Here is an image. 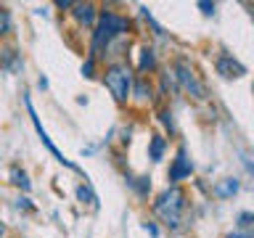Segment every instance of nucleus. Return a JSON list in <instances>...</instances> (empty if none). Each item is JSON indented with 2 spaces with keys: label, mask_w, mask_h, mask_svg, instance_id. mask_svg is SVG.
<instances>
[{
  "label": "nucleus",
  "mask_w": 254,
  "mask_h": 238,
  "mask_svg": "<svg viewBox=\"0 0 254 238\" xmlns=\"http://www.w3.org/2000/svg\"><path fill=\"white\" fill-rule=\"evenodd\" d=\"M11 182H13V185H19V188H24V190H29V180H27V175H24L19 167H13V170H11Z\"/></svg>",
  "instance_id": "nucleus-12"
},
{
  "label": "nucleus",
  "mask_w": 254,
  "mask_h": 238,
  "mask_svg": "<svg viewBox=\"0 0 254 238\" xmlns=\"http://www.w3.org/2000/svg\"><path fill=\"white\" fill-rule=\"evenodd\" d=\"M77 196L82 198V201H87L90 206H98V204H95V196H93V193H90V190H87L85 185H79V188H77Z\"/></svg>",
  "instance_id": "nucleus-16"
},
{
  "label": "nucleus",
  "mask_w": 254,
  "mask_h": 238,
  "mask_svg": "<svg viewBox=\"0 0 254 238\" xmlns=\"http://www.w3.org/2000/svg\"><path fill=\"white\" fill-rule=\"evenodd\" d=\"M146 230L151 236H159V230H156V225H151V222H146Z\"/></svg>",
  "instance_id": "nucleus-20"
},
{
  "label": "nucleus",
  "mask_w": 254,
  "mask_h": 238,
  "mask_svg": "<svg viewBox=\"0 0 254 238\" xmlns=\"http://www.w3.org/2000/svg\"><path fill=\"white\" fill-rule=\"evenodd\" d=\"M162 154H164V138H162V135H151V159L159 162Z\"/></svg>",
  "instance_id": "nucleus-11"
},
{
  "label": "nucleus",
  "mask_w": 254,
  "mask_h": 238,
  "mask_svg": "<svg viewBox=\"0 0 254 238\" xmlns=\"http://www.w3.org/2000/svg\"><path fill=\"white\" fill-rule=\"evenodd\" d=\"M225 238H252V236H246V233H230V236H225Z\"/></svg>",
  "instance_id": "nucleus-21"
},
{
  "label": "nucleus",
  "mask_w": 254,
  "mask_h": 238,
  "mask_svg": "<svg viewBox=\"0 0 254 238\" xmlns=\"http://www.w3.org/2000/svg\"><path fill=\"white\" fill-rule=\"evenodd\" d=\"M154 66H156L154 51H151V48H143V51H140V63H138V71H140V74H146V71H151Z\"/></svg>",
  "instance_id": "nucleus-10"
},
{
  "label": "nucleus",
  "mask_w": 254,
  "mask_h": 238,
  "mask_svg": "<svg viewBox=\"0 0 254 238\" xmlns=\"http://www.w3.org/2000/svg\"><path fill=\"white\" fill-rule=\"evenodd\" d=\"M71 8H74V11H71V16H74L79 24H85V27H90V24L98 19V11H95L93 3H74Z\"/></svg>",
  "instance_id": "nucleus-8"
},
{
  "label": "nucleus",
  "mask_w": 254,
  "mask_h": 238,
  "mask_svg": "<svg viewBox=\"0 0 254 238\" xmlns=\"http://www.w3.org/2000/svg\"><path fill=\"white\" fill-rule=\"evenodd\" d=\"M183 209H186V190L178 188V185L167 188L164 193L156 196V201H154L156 217L162 220L167 228H178V225H180V214H183Z\"/></svg>",
  "instance_id": "nucleus-3"
},
{
  "label": "nucleus",
  "mask_w": 254,
  "mask_h": 238,
  "mask_svg": "<svg viewBox=\"0 0 254 238\" xmlns=\"http://www.w3.org/2000/svg\"><path fill=\"white\" fill-rule=\"evenodd\" d=\"M130 95H135V101L140 103V106H146V103L154 101V95H151V85L146 77H138L135 79V85L130 87Z\"/></svg>",
  "instance_id": "nucleus-9"
},
{
  "label": "nucleus",
  "mask_w": 254,
  "mask_h": 238,
  "mask_svg": "<svg viewBox=\"0 0 254 238\" xmlns=\"http://www.w3.org/2000/svg\"><path fill=\"white\" fill-rule=\"evenodd\" d=\"M198 8H201V11L209 16V13H214V3H206V0H201V3H198Z\"/></svg>",
  "instance_id": "nucleus-19"
},
{
  "label": "nucleus",
  "mask_w": 254,
  "mask_h": 238,
  "mask_svg": "<svg viewBox=\"0 0 254 238\" xmlns=\"http://www.w3.org/2000/svg\"><path fill=\"white\" fill-rule=\"evenodd\" d=\"M238 225H241V228H249V225H252V214L244 212L241 217H238Z\"/></svg>",
  "instance_id": "nucleus-18"
},
{
  "label": "nucleus",
  "mask_w": 254,
  "mask_h": 238,
  "mask_svg": "<svg viewBox=\"0 0 254 238\" xmlns=\"http://www.w3.org/2000/svg\"><path fill=\"white\" fill-rule=\"evenodd\" d=\"M214 69H217V74H222L225 79H238L246 74V66L238 59H233V56H220L217 63H214Z\"/></svg>",
  "instance_id": "nucleus-6"
},
{
  "label": "nucleus",
  "mask_w": 254,
  "mask_h": 238,
  "mask_svg": "<svg viewBox=\"0 0 254 238\" xmlns=\"http://www.w3.org/2000/svg\"><path fill=\"white\" fill-rule=\"evenodd\" d=\"M8 32H11V13L5 8H0V37L8 35Z\"/></svg>",
  "instance_id": "nucleus-13"
},
{
  "label": "nucleus",
  "mask_w": 254,
  "mask_h": 238,
  "mask_svg": "<svg viewBox=\"0 0 254 238\" xmlns=\"http://www.w3.org/2000/svg\"><path fill=\"white\" fill-rule=\"evenodd\" d=\"M0 53H3V56H0V66L8 69V66H11V61H16V51H13V48H3Z\"/></svg>",
  "instance_id": "nucleus-14"
},
{
  "label": "nucleus",
  "mask_w": 254,
  "mask_h": 238,
  "mask_svg": "<svg viewBox=\"0 0 254 238\" xmlns=\"http://www.w3.org/2000/svg\"><path fill=\"white\" fill-rule=\"evenodd\" d=\"M5 236V225H3V220H0V238Z\"/></svg>",
  "instance_id": "nucleus-22"
},
{
  "label": "nucleus",
  "mask_w": 254,
  "mask_h": 238,
  "mask_svg": "<svg viewBox=\"0 0 254 238\" xmlns=\"http://www.w3.org/2000/svg\"><path fill=\"white\" fill-rule=\"evenodd\" d=\"M103 85L109 87V93L114 95L117 103H125L130 101V87H132V71L127 63H111L103 74Z\"/></svg>",
  "instance_id": "nucleus-4"
},
{
  "label": "nucleus",
  "mask_w": 254,
  "mask_h": 238,
  "mask_svg": "<svg viewBox=\"0 0 254 238\" xmlns=\"http://www.w3.org/2000/svg\"><path fill=\"white\" fill-rule=\"evenodd\" d=\"M172 74H175V82L188 98L193 101H206L209 98V90H206V82L201 79V74L196 71V66L186 59H175L172 61Z\"/></svg>",
  "instance_id": "nucleus-2"
},
{
  "label": "nucleus",
  "mask_w": 254,
  "mask_h": 238,
  "mask_svg": "<svg viewBox=\"0 0 254 238\" xmlns=\"http://www.w3.org/2000/svg\"><path fill=\"white\" fill-rule=\"evenodd\" d=\"M27 109H29V117H32V124H35V130H37V135H40V140H43V143H45V146H48V151H51V154H53L56 159H59V162H61V164H66V167H71V170H77V167H74V164H71V162H69V159H64V156L59 154V148H56V146H53V143H51V138H48V132L43 130V124H40V119H37V114H35V109H32V101H29V98H27Z\"/></svg>",
  "instance_id": "nucleus-7"
},
{
  "label": "nucleus",
  "mask_w": 254,
  "mask_h": 238,
  "mask_svg": "<svg viewBox=\"0 0 254 238\" xmlns=\"http://www.w3.org/2000/svg\"><path fill=\"white\" fill-rule=\"evenodd\" d=\"M127 29H130L127 16H119V13H111V11H101L98 19H95V32H93V51H90L93 59L101 51H106V48L114 43L119 35H125Z\"/></svg>",
  "instance_id": "nucleus-1"
},
{
  "label": "nucleus",
  "mask_w": 254,
  "mask_h": 238,
  "mask_svg": "<svg viewBox=\"0 0 254 238\" xmlns=\"http://www.w3.org/2000/svg\"><path fill=\"white\" fill-rule=\"evenodd\" d=\"M93 71H95V59L90 56V59H87V61L82 63V74H85V77H95Z\"/></svg>",
  "instance_id": "nucleus-17"
},
{
  "label": "nucleus",
  "mask_w": 254,
  "mask_h": 238,
  "mask_svg": "<svg viewBox=\"0 0 254 238\" xmlns=\"http://www.w3.org/2000/svg\"><path fill=\"white\" fill-rule=\"evenodd\" d=\"M190 170H193V164H190L186 148H178V156L172 159V167H170V182H172V185H178L180 180H186L190 175Z\"/></svg>",
  "instance_id": "nucleus-5"
},
{
  "label": "nucleus",
  "mask_w": 254,
  "mask_h": 238,
  "mask_svg": "<svg viewBox=\"0 0 254 238\" xmlns=\"http://www.w3.org/2000/svg\"><path fill=\"white\" fill-rule=\"evenodd\" d=\"M236 190H238V182H236V180H225V182L217 188V193L225 198V196H230V193H236Z\"/></svg>",
  "instance_id": "nucleus-15"
}]
</instances>
